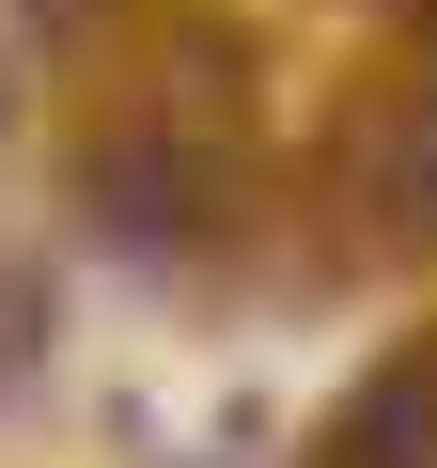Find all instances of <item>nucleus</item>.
Wrapping results in <instances>:
<instances>
[{"label":"nucleus","mask_w":437,"mask_h":468,"mask_svg":"<svg viewBox=\"0 0 437 468\" xmlns=\"http://www.w3.org/2000/svg\"><path fill=\"white\" fill-rule=\"evenodd\" d=\"M94 203H110V234H187V218H203V156L110 141V156H94Z\"/></svg>","instance_id":"nucleus-1"},{"label":"nucleus","mask_w":437,"mask_h":468,"mask_svg":"<svg viewBox=\"0 0 437 468\" xmlns=\"http://www.w3.org/2000/svg\"><path fill=\"white\" fill-rule=\"evenodd\" d=\"M390 203H406V218H421V234H437V110H421V125H406V141H390Z\"/></svg>","instance_id":"nucleus-2"},{"label":"nucleus","mask_w":437,"mask_h":468,"mask_svg":"<svg viewBox=\"0 0 437 468\" xmlns=\"http://www.w3.org/2000/svg\"><path fill=\"white\" fill-rule=\"evenodd\" d=\"M32 16H48V32H79V16H94V0H32Z\"/></svg>","instance_id":"nucleus-3"},{"label":"nucleus","mask_w":437,"mask_h":468,"mask_svg":"<svg viewBox=\"0 0 437 468\" xmlns=\"http://www.w3.org/2000/svg\"><path fill=\"white\" fill-rule=\"evenodd\" d=\"M421 375H437V359H421Z\"/></svg>","instance_id":"nucleus-4"}]
</instances>
